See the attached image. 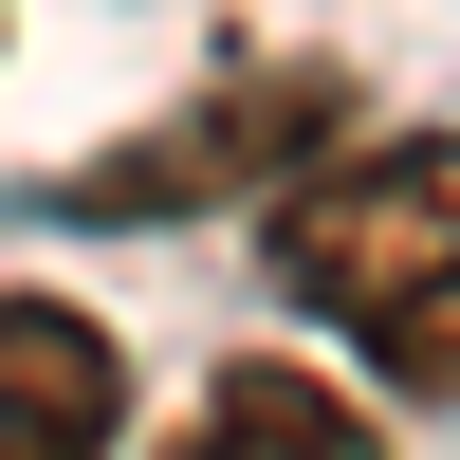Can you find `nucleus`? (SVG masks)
<instances>
[{
  "instance_id": "nucleus-1",
  "label": "nucleus",
  "mask_w": 460,
  "mask_h": 460,
  "mask_svg": "<svg viewBox=\"0 0 460 460\" xmlns=\"http://www.w3.org/2000/svg\"><path fill=\"white\" fill-rule=\"evenodd\" d=\"M258 258L405 405H460V129H332L258 203Z\"/></svg>"
},
{
  "instance_id": "nucleus-2",
  "label": "nucleus",
  "mask_w": 460,
  "mask_h": 460,
  "mask_svg": "<svg viewBox=\"0 0 460 460\" xmlns=\"http://www.w3.org/2000/svg\"><path fill=\"white\" fill-rule=\"evenodd\" d=\"M332 129H350V74L332 56H240V74H203L147 147H93L56 203L74 221H221V203H277Z\"/></svg>"
},
{
  "instance_id": "nucleus-3",
  "label": "nucleus",
  "mask_w": 460,
  "mask_h": 460,
  "mask_svg": "<svg viewBox=\"0 0 460 460\" xmlns=\"http://www.w3.org/2000/svg\"><path fill=\"white\" fill-rule=\"evenodd\" d=\"M129 442V350L74 295H0V460H111Z\"/></svg>"
},
{
  "instance_id": "nucleus-4",
  "label": "nucleus",
  "mask_w": 460,
  "mask_h": 460,
  "mask_svg": "<svg viewBox=\"0 0 460 460\" xmlns=\"http://www.w3.org/2000/svg\"><path fill=\"white\" fill-rule=\"evenodd\" d=\"M166 460H368V405H350V387H314L295 350H240V368L166 424Z\"/></svg>"
}]
</instances>
